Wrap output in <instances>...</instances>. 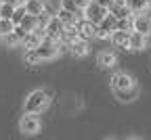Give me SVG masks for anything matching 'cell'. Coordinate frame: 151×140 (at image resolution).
I'll return each mask as SVG.
<instances>
[{
	"instance_id": "obj_6",
	"label": "cell",
	"mask_w": 151,
	"mask_h": 140,
	"mask_svg": "<svg viewBox=\"0 0 151 140\" xmlns=\"http://www.w3.org/2000/svg\"><path fill=\"white\" fill-rule=\"evenodd\" d=\"M116 27H118V19L113 17L111 13H107V17L97 25V38L99 40H109L111 34L116 31Z\"/></svg>"
},
{
	"instance_id": "obj_12",
	"label": "cell",
	"mask_w": 151,
	"mask_h": 140,
	"mask_svg": "<svg viewBox=\"0 0 151 140\" xmlns=\"http://www.w3.org/2000/svg\"><path fill=\"white\" fill-rule=\"evenodd\" d=\"M111 44L116 46V48H124V50H128V44H130V31H126V29H116L111 34Z\"/></svg>"
},
{
	"instance_id": "obj_10",
	"label": "cell",
	"mask_w": 151,
	"mask_h": 140,
	"mask_svg": "<svg viewBox=\"0 0 151 140\" xmlns=\"http://www.w3.org/2000/svg\"><path fill=\"white\" fill-rule=\"evenodd\" d=\"M76 27H78V36L84 38V40H90V38H97V23L88 21V19H78L76 21Z\"/></svg>"
},
{
	"instance_id": "obj_22",
	"label": "cell",
	"mask_w": 151,
	"mask_h": 140,
	"mask_svg": "<svg viewBox=\"0 0 151 140\" xmlns=\"http://www.w3.org/2000/svg\"><path fill=\"white\" fill-rule=\"evenodd\" d=\"M13 11H15L13 4L4 2V0H0V17H2V19H11V17H13Z\"/></svg>"
},
{
	"instance_id": "obj_19",
	"label": "cell",
	"mask_w": 151,
	"mask_h": 140,
	"mask_svg": "<svg viewBox=\"0 0 151 140\" xmlns=\"http://www.w3.org/2000/svg\"><path fill=\"white\" fill-rule=\"evenodd\" d=\"M126 4H128V9L134 13V15H139V13H147V9L151 6V4H149V0H126Z\"/></svg>"
},
{
	"instance_id": "obj_27",
	"label": "cell",
	"mask_w": 151,
	"mask_h": 140,
	"mask_svg": "<svg viewBox=\"0 0 151 140\" xmlns=\"http://www.w3.org/2000/svg\"><path fill=\"white\" fill-rule=\"evenodd\" d=\"M4 2H9V4H13V6H19V4H21V0H4Z\"/></svg>"
},
{
	"instance_id": "obj_25",
	"label": "cell",
	"mask_w": 151,
	"mask_h": 140,
	"mask_svg": "<svg viewBox=\"0 0 151 140\" xmlns=\"http://www.w3.org/2000/svg\"><path fill=\"white\" fill-rule=\"evenodd\" d=\"M71 2H73L76 6H78L80 11H84V9H86V4L90 2V0H71Z\"/></svg>"
},
{
	"instance_id": "obj_21",
	"label": "cell",
	"mask_w": 151,
	"mask_h": 140,
	"mask_svg": "<svg viewBox=\"0 0 151 140\" xmlns=\"http://www.w3.org/2000/svg\"><path fill=\"white\" fill-rule=\"evenodd\" d=\"M27 15V11H25V4L21 2V4H19V6H15V11H13V17H11V21L15 23V25H19V23H21V19Z\"/></svg>"
},
{
	"instance_id": "obj_24",
	"label": "cell",
	"mask_w": 151,
	"mask_h": 140,
	"mask_svg": "<svg viewBox=\"0 0 151 140\" xmlns=\"http://www.w3.org/2000/svg\"><path fill=\"white\" fill-rule=\"evenodd\" d=\"M13 29H15V23L11 21V19H2V17H0V36H4V34H9Z\"/></svg>"
},
{
	"instance_id": "obj_16",
	"label": "cell",
	"mask_w": 151,
	"mask_h": 140,
	"mask_svg": "<svg viewBox=\"0 0 151 140\" xmlns=\"http://www.w3.org/2000/svg\"><path fill=\"white\" fill-rule=\"evenodd\" d=\"M19 27H21L25 34H29V31H34V29L40 27V17H36V15H25V17L21 19V23H19Z\"/></svg>"
},
{
	"instance_id": "obj_29",
	"label": "cell",
	"mask_w": 151,
	"mask_h": 140,
	"mask_svg": "<svg viewBox=\"0 0 151 140\" xmlns=\"http://www.w3.org/2000/svg\"><path fill=\"white\" fill-rule=\"evenodd\" d=\"M149 4H151V0H149Z\"/></svg>"
},
{
	"instance_id": "obj_7",
	"label": "cell",
	"mask_w": 151,
	"mask_h": 140,
	"mask_svg": "<svg viewBox=\"0 0 151 140\" xmlns=\"http://www.w3.org/2000/svg\"><path fill=\"white\" fill-rule=\"evenodd\" d=\"M0 38H2V44H4L6 48H17V46H21L23 38H25V31L19 27V25H15L13 31L4 34V36H0Z\"/></svg>"
},
{
	"instance_id": "obj_13",
	"label": "cell",
	"mask_w": 151,
	"mask_h": 140,
	"mask_svg": "<svg viewBox=\"0 0 151 140\" xmlns=\"http://www.w3.org/2000/svg\"><path fill=\"white\" fill-rule=\"evenodd\" d=\"M67 48H69V52H71L73 56H86V54L90 52L88 40H84V38H76V40H73V42H71Z\"/></svg>"
},
{
	"instance_id": "obj_1",
	"label": "cell",
	"mask_w": 151,
	"mask_h": 140,
	"mask_svg": "<svg viewBox=\"0 0 151 140\" xmlns=\"http://www.w3.org/2000/svg\"><path fill=\"white\" fill-rule=\"evenodd\" d=\"M50 105V96L44 90H34L27 94V98L23 101V111L25 113H42L46 107Z\"/></svg>"
},
{
	"instance_id": "obj_15",
	"label": "cell",
	"mask_w": 151,
	"mask_h": 140,
	"mask_svg": "<svg viewBox=\"0 0 151 140\" xmlns=\"http://www.w3.org/2000/svg\"><path fill=\"white\" fill-rule=\"evenodd\" d=\"M113 94H116L118 101L122 103H130V101H134V98L139 96V86H130V88H124V90H113Z\"/></svg>"
},
{
	"instance_id": "obj_28",
	"label": "cell",
	"mask_w": 151,
	"mask_h": 140,
	"mask_svg": "<svg viewBox=\"0 0 151 140\" xmlns=\"http://www.w3.org/2000/svg\"><path fill=\"white\" fill-rule=\"evenodd\" d=\"M21 2H27V0H21Z\"/></svg>"
},
{
	"instance_id": "obj_14",
	"label": "cell",
	"mask_w": 151,
	"mask_h": 140,
	"mask_svg": "<svg viewBox=\"0 0 151 140\" xmlns=\"http://www.w3.org/2000/svg\"><path fill=\"white\" fill-rule=\"evenodd\" d=\"M147 38H149V36H145V34H141V31H134V29H132V31H130L128 50H143V48H147Z\"/></svg>"
},
{
	"instance_id": "obj_9",
	"label": "cell",
	"mask_w": 151,
	"mask_h": 140,
	"mask_svg": "<svg viewBox=\"0 0 151 140\" xmlns=\"http://www.w3.org/2000/svg\"><path fill=\"white\" fill-rule=\"evenodd\" d=\"M132 29L149 36V34H151V15H147V13L134 15V17H132Z\"/></svg>"
},
{
	"instance_id": "obj_4",
	"label": "cell",
	"mask_w": 151,
	"mask_h": 140,
	"mask_svg": "<svg viewBox=\"0 0 151 140\" xmlns=\"http://www.w3.org/2000/svg\"><path fill=\"white\" fill-rule=\"evenodd\" d=\"M63 27H65V23H63L57 15H52V17L46 19V23H44V36L59 42V40H61V34H63Z\"/></svg>"
},
{
	"instance_id": "obj_18",
	"label": "cell",
	"mask_w": 151,
	"mask_h": 140,
	"mask_svg": "<svg viewBox=\"0 0 151 140\" xmlns=\"http://www.w3.org/2000/svg\"><path fill=\"white\" fill-rule=\"evenodd\" d=\"M116 54L113 52H109V50H103V52H99V56H97V63H99V67H103V69H109V67H113L116 65Z\"/></svg>"
},
{
	"instance_id": "obj_8",
	"label": "cell",
	"mask_w": 151,
	"mask_h": 140,
	"mask_svg": "<svg viewBox=\"0 0 151 140\" xmlns=\"http://www.w3.org/2000/svg\"><path fill=\"white\" fill-rule=\"evenodd\" d=\"M134 86V77L126 71H118L111 75V90H124V88H130Z\"/></svg>"
},
{
	"instance_id": "obj_5",
	"label": "cell",
	"mask_w": 151,
	"mask_h": 140,
	"mask_svg": "<svg viewBox=\"0 0 151 140\" xmlns=\"http://www.w3.org/2000/svg\"><path fill=\"white\" fill-rule=\"evenodd\" d=\"M19 130L27 136H34V134L40 132V119L36 117V113H25L19 119Z\"/></svg>"
},
{
	"instance_id": "obj_3",
	"label": "cell",
	"mask_w": 151,
	"mask_h": 140,
	"mask_svg": "<svg viewBox=\"0 0 151 140\" xmlns=\"http://www.w3.org/2000/svg\"><path fill=\"white\" fill-rule=\"evenodd\" d=\"M82 13H84V17L88 19V21H92V23H97V25H99L103 19L107 17L109 9H107V6H103V4H99V2H94V0H90Z\"/></svg>"
},
{
	"instance_id": "obj_23",
	"label": "cell",
	"mask_w": 151,
	"mask_h": 140,
	"mask_svg": "<svg viewBox=\"0 0 151 140\" xmlns=\"http://www.w3.org/2000/svg\"><path fill=\"white\" fill-rule=\"evenodd\" d=\"M132 17H134V15L118 19V27H116V29H126V31H132Z\"/></svg>"
},
{
	"instance_id": "obj_11",
	"label": "cell",
	"mask_w": 151,
	"mask_h": 140,
	"mask_svg": "<svg viewBox=\"0 0 151 140\" xmlns=\"http://www.w3.org/2000/svg\"><path fill=\"white\" fill-rule=\"evenodd\" d=\"M42 40H44V27H38V29H34V31L25 34L23 42H21V46H23L25 50H29V48H38Z\"/></svg>"
},
{
	"instance_id": "obj_26",
	"label": "cell",
	"mask_w": 151,
	"mask_h": 140,
	"mask_svg": "<svg viewBox=\"0 0 151 140\" xmlns=\"http://www.w3.org/2000/svg\"><path fill=\"white\" fill-rule=\"evenodd\" d=\"M94 2H99V4H103V6H111V2H113V0H94Z\"/></svg>"
},
{
	"instance_id": "obj_20",
	"label": "cell",
	"mask_w": 151,
	"mask_h": 140,
	"mask_svg": "<svg viewBox=\"0 0 151 140\" xmlns=\"http://www.w3.org/2000/svg\"><path fill=\"white\" fill-rule=\"evenodd\" d=\"M57 17H59L65 25H67V23H76V21H78V15H76L73 11H69V9H65L63 4L59 6V11H57Z\"/></svg>"
},
{
	"instance_id": "obj_17",
	"label": "cell",
	"mask_w": 151,
	"mask_h": 140,
	"mask_svg": "<svg viewBox=\"0 0 151 140\" xmlns=\"http://www.w3.org/2000/svg\"><path fill=\"white\" fill-rule=\"evenodd\" d=\"M23 4H25L27 15H36V17H40V15H44V11H46L44 0H27V2H23Z\"/></svg>"
},
{
	"instance_id": "obj_2",
	"label": "cell",
	"mask_w": 151,
	"mask_h": 140,
	"mask_svg": "<svg viewBox=\"0 0 151 140\" xmlns=\"http://www.w3.org/2000/svg\"><path fill=\"white\" fill-rule=\"evenodd\" d=\"M34 52H36V56H38V61H52L55 56H59V52H61V46H59V42L57 40H50V38H46L44 36V40L40 42V46L38 48H34Z\"/></svg>"
}]
</instances>
